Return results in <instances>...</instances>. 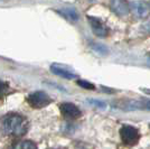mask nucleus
<instances>
[{"instance_id":"20e7f679","label":"nucleus","mask_w":150,"mask_h":149,"mask_svg":"<svg viewBox=\"0 0 150 149\" xmlns=\"http://www.w3.org/2000/svg\"><path fill=\"white\" fill-rule=\"evenodd\" d=\"M59 109H61V112H62L63 116L67 119L74 120V119H77L81 117V110L73 103H69V102L62 103Z\"/></svg>"},{"instance_id":"f257e3e1","label":"nucleus","mask_w":150,"mask_h":149,"mask_svg":"<svg viewBox=\"0 0 150 149\" xmlns=\"http://www.w3.org/2000/svg\"><path fill=\"white\" fill-rule=\"evenodd\" d=\"M28 129V122L20 114H7L0 119V133L5 136L21 137Z\"/></svg>"},{"instance_id":"f03ea898","label":"nucleus","mask_w":150,"mask_h":149,"mask_svg":"<svg viewBox=\"0 0 150 149\" xmlns=\"http://www.w3.org/2000/svg\"><path fill=\"white\" fill-rule=\"evenodd\" d=\"M27 102L33 108L39 109V108H44V106H48L52 102V99L47 93L42 92V91H37V92H34V93H30L28 95Z\"/></svg>"},{"instance_id":"0eeeda50","label":"nucleus","mask_w":150,"mask_h":149,"mask_svg":"<svg viewBox=\"0 0 150 149\" xmlns=\"http://www.w3.org/2000/svg\"><path fill=\"white\" fill-rule=\"evenodd\" d=\"M111 9L119 16H125L129 13V5L125 0H111Z\"/></svg>"},{"instance_id":"6e6552de","label":"nucleus","mask_w":150,"mask_h":149,"mask_svg":"<svg viewBox=\"0 0 150 149\" xmlns=\"http://www.w3.org/2000/svg\"><path fill=\"white\" fill-rule=\"evenodd\" d=\"M52 72L54 74L59 75V76H62L64 79H66V80H72V79L76 77V75L72 71H69L67 68L62 67V66H58V65H53L52 66Z\"/></svg>"},{"instance_id":"423d86ee","label":"nucleus","mask_w":150,"mask_h":149,"mask_svg":"<svg viewBox=\"0 0 150 149\" xmlns=\"http://www.w3.org/2000/svg\"><path fill=\"white\" fill-rule=\"evenodd\" d=\"M131 10L139 18H144L148 16L149 13V7L147 6V4H144V1H133L131 2Z\"/></svg>"},{"instance_id":"39448f33","label":"nucleus","mask_w":150,"mask_h":149,"mask_svg":"<svg viewBox=\"0 0 150 149\" xmlns=\"http://www.w3.org/2000/svg\"><path fill=\"white\" fill-rule=\"evenodd\" d=\"M88 21H90V25L92 27V31L93 33L99 36V37H105L109 33V29L105 27V25L101 21L100 19L94 18V17H88Z\"/></svg>"},{"instance_id":"9d476101","label":"nucleus","mask_w":150,"mask_h":149,"mask_svg":"<svg viewBox=\"0 0 150 149\" xmlns=\"http://www.w3.org/2000/svg\"><path fill=\"white\" fill-rule=\"evenodd\" d=\"M62 13L66 18H69L72 21H75V20H77V18H79L77 13L75 11L74 9H72V8H65V9H63Z\"/></svg>"},{"instance_id":"9b49d317","label":"nucleus","mask_w":150,"mask_h":149,"mask_svg":"<svg viewBox=\"0 0 150 149\" xmlns=\"http://www.w3.org/2000/svg\"><path fill=\"white\" fill-rule=\"evenodd\" d=\"M77 84H79L80 87H84V89H88V90H93L94 89V85L92 83H88V82L83 81V80H79V81H77Z\"/></svg>"},{"instance_id":"f8f14e48","label":"nucleus","mask_w":150,"mask_h":149,"mask_svg":"<svg viewBox=\"0 0 150 149\" xmlns=\"http://www.w3.org/2000/svg\"><path fill=\"white\" fill-rule=\"evenodd\" d=\"M8 91V85L2 81H0V95H4Z\"/></svg>"},{"instance_id":"1a4fd4ad","label":"nucleus","mask_w":150,"mask_h":149,"mask_svg":"<svg viewBox=\"0 0 150 149\" xmlns=\"http://www.w3.org/2000/svg\"><path fill=\"white\" fill-rule=\"evenodd\" d=\"M13 149H37V146L30 140H24L16 143Z\"/></svg>"},{"instance_id":"ddd939ff","label":"nucleus","mask_w":150,"mask_h":149,"mask_svg":"<svg viewBox=\"0 0 150 149\" xmlns=\"http://www.w3.org/2000/svg\"><path fill=\"white\" fill-rule=\"evenodd\" d=\"M88 102H91V103H94V106H101V108H104L105 104L103 103V102H101V101H95V100H90Z\"/></svg>"},{"instance_id":"7ed1b4c3","label":"nucleus","mask_w":150,"mask_h":149,"mask_svg":"<svg viewBox=\"0 0 150 149\" xmlns=\"http://www.w3.org/2000/svg\"><path fill=\"white\" fill-rule=\"evenodd\" d=\"M120 136H121L122 141L125 145H129V146H133V145L138 143L139 139H140L139 131L136 128L131 127V126H125V127H122L121 130H120Z\"/></svg>"}]
</instances>
